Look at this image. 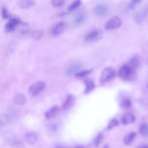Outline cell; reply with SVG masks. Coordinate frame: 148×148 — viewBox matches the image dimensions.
Returning <instances> with one entry per match:
<instances>
[{
  "instance_id": "obj_29",
  "label": "cell",
  "mask_w": 148,
  "mask_h": 148,
  "mask_svg": "<svg viewBox=\"0 0 148 148\" xmlns=\"http://www.w3.org/2000/svg\"><path fill=\"white\" fill-rule=\"evenodd\" d=\"M142 0H132L128 5V8L130 10H133L139 4Z\"/></svg>"
},
{
  "instance_id": "obj_25",
  "label": "cell",
  "mask_w": 148,
  "mask_h": 148,
  "mask_svg": "<svg viewBox=\"0 0 148 148\" xmlns=\"http://www.w3.org/2000/svg\"><path fill=\"white\" fill-rule=\"evenodd\" d=\"M81 3V0H75L69 5L67 8V10L69 11H73L78 7Z\"/></svg>"
},
{
  "instance_id": "obj_28",
  "label": "cell",
  "mask_w": 148,
  "mask_h": 148,
  "mask_svg": "<svg viewBox=\"0 0 148 148\" xmlns=\"http://www.w3.org/2000/svg\"><path fill=\"white\" fill-rule=\"evenodd\" d=\"M103 139V134L101 133H99L96 136L94 143L96 147L99 146L102 143Z\"/></svg>"
},
{
  "instance_id": "obj_13",
  "label": "cell",
  "mask_w": 148,
  "mask_h": 148,
  "mask_svg": "<svg viewBox=\"0 0 148 148\" xmlns=\"http://www.w3.org/2000/svg\"><path fill=\"white\" fill-rule=\"evenodd\" d=\"M75 100V97L73 95H68L62 106V109L65 110L70 108L74 103Z\"/></svg>"
},
{
  "instance_id": "obj_30",
  "label": "cell",
  "mask_w": 148,
  "mask_h": 148,
  "mask_svg": "<svg viewBox=\"0 0 148 148\" xmlns=\"http://www.w3.org/2000/svg\"><path fill=\"white\" fill-rule=\"evenodd\" d=\"M64 0H51L52 5L55 7H59L64 4Z\"/></svg>"
},
{
  "instance_id": "obj_12",
  "label": "cell",
  "mask_w": 148,
  "mask_h": 148,
  "mask_svg": "<svg viewBox=\"0 0 148 148\" xmlns=\"http://www.w3.org/2000/svg\"><path fill=\"white\" fill-rule=\"evenodd\" d=\"M137 135L135 132L128 133L124 136L123 141L124 143L126 145H129L132 143L135 140Z\"/></svg>"
},
{
  "instance_id": "obj_20",
  "label": "cell",
  "mask_w": 148,
  "mask_h": 148,
  "mask_svg": "<svg viewBox=\"0 0 148 148\" xmlns=\"http://www.w3.org/2000/svg\"><path fill=\"white\" fill-rule=\"evenodd\" d=\"M94 13L98 16H103L106 14L107 8L104 5H99L97 6L94 10Z\"/></svg>"
},
{
  "instance_id": "obj_6",
  "label": "cell",
  "mask_w": 148,
  "mask_h": 148,
  "mask_svg": "<svg viewBox=\"0 0 148 148\" xmlns=\"http://www.w3.org/2000/svg\"><path fill=\"white\" fill-rule=\"evenodd\" d=\"M22 23L18 18L12 17L7 22L5 25L4 29L5 32L11 33L15 29L16 27L20 23Z\"/></svg>"
},
{
  "instance_id": "obj_15",
  "label": "cell",
  "mask_w": 148,
  "mask_h": 148,
  "mask_svg": "<svg viewBox=\"0 0 148 148\" xmlns=\"http://www.w3.org/2000/svg\"><path fill=\"white\" fill-rule=\"evenodd\" d=\"M26 97L23 94L18 93L16 94L13 97L14 103L18 105H22L26 102Z\"/></svg>"
},
{
  "instance_id": "obj_1",
  "label": "cell",
  "mask_w": 148,
  "mask_h": 148,
  "mask_svg": "<svg viewBox=\"0 0 148 148\" xmlns=\"http://www.w3.org/2000/svg\"><path fill=\"white\" fill-rule=\"evenodd\" d=\"M136 71L132 69L128 65L125 64L120 69L119 75L121 78L124 81L132 82L136 78Z\"/></svg>"
},
{
  "instance_id": "obj_37",
  "label": "cell",
  "mask_w": 148,
  "mask_h": 148,
  "mask_svg": "<svg viewBox=\"0 0 148 148\" xmlns=\"http://www.w3.org/2000/svg\"><path fill=\"white\" fill-rule=\"evenodd\" d=\"M147 88H148V84L147 85Z\"/></svg>"
},
{
  "instance_id": "obj_14",
  "label": "cell",
  "mask_w": 148,
  "mask_h": 148,
  "mask_svg": "<svg viewBox=\"0 0 148 148\" xmlns=\"http://www.w3.org/2000/svg\"><path fill=\"white\" fill-rule=\"evenodd\" d=\"M85 88L84 92L88 94L92 91L95 87V85L93 81L90 78H87L84 80Z\"/></svg>"
},
{
  "instance_id": "obj_22",
  "label": "cell",
  "mask_w": 148,
  "mask_h": 148,
  "mask_svg": "<svg viewBox=\"0 0 148 148\" xmlns=\"http://www.w3.org/2000/svg\"><path fill=\"white\" fill-rule=\"evenodd\" d=\"M44 32L41 29H36L33 31L31 33L32 37L35 40H38L43 36Z\"/></svg>"
},
{
  "instance_id": "obj_24",
  "label": "cell",
  "mask_w": 148,
  "mask_h": 148,
  "mask_svg": "<svg viewBox=\"0 0 148 148\" xmlns=\"http://www.w3.org/2000/svg\"><path fill=\"white\" fill-rule=\"evenodd\" d=\"M138 130L140 133L143 136H148V124H142L139 126Z\"/></svg>"
},
{
  "instance_id": "obj_32",
  "label": "cell",
  "mask_w": 148,
  "mask_h": 148,
  "mask_svg": "<svg viewBox=\"0 0 148 148\" xmlns=\"http://www.w3.org/2000/svg\"><path fill=\"white\" fill-rule=\"evenodd\" d=\"M85 16L83 14H80L76 17L75 21L76 23L79 24L83 22L85 19Z\"/></svg>"
},
{
  "instance_id": "obj_33",
  "label": "cell",
  "mask_w": 148,
  "mask_h": 148,
  "mask_svg": "<svg viewBox=\"0 0 148 148\" xmlns=\"http://www.w3.org/2000/svg\"><path fill=\"white\" fill-rule=\"evenodd\" d=\"M49 127L50 130L53 132H56L58 129L57 126L54 123H52L50 124Z\"/></svg>"
},
{
  "instance_id": "obj_21",
  "label": "cell",
  "mask_w": 148,
  "mask_h": 148,
  "mask_svg": "<svg viewBox=\"0 0 148 148\" xmlns=\"http://www.w3.org/2000/svg\"><path fill=\"white\" fill-rule=\"evenodd\" d=\"M131 106V101L129 98L124 97L122 99L121 101L120 106L123 109H128L130 108Z\"/></svg>"
},
{
  "instance_id": "obj_19",
  "label": "cell",
  "mask_w": 148,
  "mask_h": 148,
  "mask_svg": "<svg viewBox=\"0 0 148 148\" xmlns=\"http://www.w3.org/2000/svg\"><path fill=\"white\" fill-rule=\"evenodd\" d=\"M82 66V65L80 63H75L71 64L67 69L66 71L67 74L71 75L73 73L75 74Z\"/></svg>"
},
{
  "instance_id": "obj_17",
  "label": "cell",
  "mask_w": 148,
  "mask_h": 148,
  "mask_svg": "<svg viewBox=\"0 0 148 148\" xmlns=\"http://www.w3.org/2000/svg\"><path fill=\"white\" fill-rule=\"evenodd\" d=\"M65 28V25L64 23L62 22H59L53 28L52 33L54 36L58 35L63 32Z\"/></svg>"
},
{
  "instance_id": "obj_36",
  "label": "cell",
  "mask_w": 148,
  "mask_h": 148,
  "mask_svg": "<svg viewBox=\"0 0 148 148\" xmlns=\"http://www.w3.org/2000/svg\"><path fill=\"white\" fill-rule=\"evenodd\" d=\"M76 147L81 148V147H82V145H78Z\"/></svg>"
},
{
  "instance_id": "obj_10",
  "label": "cell",
  "mask_w": 148,
  "mask_h": 148,
  "mask_svg": "<svg viewBox=\"0 0 148 148\" xmlns=\"http://www.w3.org/2000/svg\"><path fill=\"white\" fill-rule=\"evenodd\" d=\"M136 120L134 115L130 112L125 113L121 118L122 123L125 125H128L134 123Z\"/></svg>"
},
{
  "instance_id": "obj_8",
  "label": "cell",
  "mask_w": 148,
  "mask_h": 148,
  "mask_svg": "<svg viewBox=\"0 0 148 148\" xmlns=\"http://www.w3.org/2000/svg\"><path fill=\"white\" fill-rule=\"evenodd\" d=\"M103 33L101 30L92 31L86 34L84 40L86 42L94 41L100 39L102 36Z\"/></svg>"
},
{
  "instance_id": "obj_16",
  "label": "cell",
  "mask_w": 148,
  "mask_h": 148,
  "mask_svg": "<svg viewBox=\"0 0 148 148\" xmlns=\"http://www.w3.org/2000/svg\"><path fill=\"white\" fill-rule=\"evenodd\" d=\"M18 4L21 8L26 9L34 6L35 2L33 0H18Z\"/></svg>"
},
{
  "instance_id": "obj_27",
  "label": "cell",
  "mask_w": 148,
  "mask_h": 148,
  "mask_svg": "<svg viewBox=\"0 0 148 148\" xmlns=\"http://www.w3.org/2000/svg\"><path fill=\"white\" fill-rule=\"evenodd\" d=\"M10 117L7 114H3L1 115L0 119V125L2 126L7 124L10 121Z\"/></svg>"
},
{
  "instance_id": "obj_26",
  "label": "cell",
  "mask_w": 148,
  "mask_h": 148,
  "mask_svg": "<svg viewBox=\"0 0 148 148\" xmlns=\"http://www.w3.org/2000/svg\"><path fill=\"white\" fill-rule=\"evenodd\" d=\"M119 124V123L117 119H112L108 124L105 130H110L118 126Z\"/></svg>"
},
{
  "instance_id": "obj_7",
  "label": "cell",
  "mask_w": 148,
  "mask_h": 148,
  "mask_svg": "<svg viewBox=\"0 0 148 148\" xmlns=\"http://www.w3.org/2000/svg\"><path fill=\"white\" fill-rule=\"evenodd\" d=\"M148 14V6H145L138 12L135 14L134 19L136 23H141Z\"/></svg>"
},
{
  "instance_id": "obj_18",
  "label": "cell",
  "mask_w": 148,
  "mask_h": 148,
  "mask_svg": "<svg viewBox=\"0 0 148 148\" xmlns=\"http://www.w3.org/2000/svg\"><path fill=\"white\" fill-rule=\"evenodd\" d=\"M140 64V59L137 55L133 56L131 58L128 65L133 70L136 71Z\"/></svg>"
},
{
  "instance_id": "obj_9",
  "label": "cell",
  "mask_w": 148,
  "mask_h": 148,
  "mask_svg": "<svg viewBox=\"0 0 148 148\" xmlns=\"http://www.w3.org/2000/svg\"><path fill=\"white\" fill-rule=\"evenodd\" d=\"M24 138L27 143L30 145H33L36 142L38 136L36 133L32 131L26 132L24 134Z\"/></svg>"
},
{
  "instance_id": "obj_5",
  "label": "cell",
  "mask_w": 148,
  "mask_h": 148,
  "mask_svg": "<svg viewBox=\"0 0 148 148\" xmlns=\"http://www.w3.org/2000/svg\"><path fill=\"white\" fill-rule=\"evenodd\" d=\"M121 24V19L118 16H114L106 23L105 25V28L108 31L114 30L119 28Z\"/></svg>"
},
{
  "instance_id": "obj_3",
  "label": "cell",
  "mask_w": 148,
  "mask_h": 148,
  "mask_svg": "<svg viewBox=\"0 0 148 148\" xmlns=\"http://www.w3.org/2000/svg\"><path fill=\"white\" fill-rule=\"evenodd\" d=\"M116 75L115 70L110 67H106L102 71L99 77L101 84H104L113 79Z\"/></svg>"
},
{
  "instance_id": "obj_4",
  "label": "cell",
  "mask_w": 148,
  "mask_h": 148,
  "mask_svg": "<svg viewBox=\"0 0 148 148\" xmlns=\"http://www.w3.org/2000/svg\"><path fill=\"white\" fill-rule=\"evenodd\" d=\"M45 86V83L42 81H39L35 82L29 87L28 93L32 96H37L44 90Z\"/></svg>"
},
{
  "instance_id": "obj_31",
  "label": "cell",
  "mask_w": 148,
  "mask_h": 148,
  "mask_svg": "<svg viewBox=\"0 0 148 148\" xmlns=\"http://www.w3.org/2000/svg\"><path fill=\"white\" fill-rule=\"evenodd\" d=\"M1 16L3 18L6 19L10 18V14L7 9L5 7L3 8L1 10Z\"/></svg>"
},
{
  "instance_id": "obj_11",
  "label": "cell",
  "mask_w": 148,
  "mask_h": 148,
  "mask_svg": "<svg viewBox=\"0 0 148 148\" xmlns=\"http://www.w3.org/2000/svg\"><path fill=\"white\" fill-rule=\"evenodd\" d=\"M59 108L57 105L51 107L45 113V118L47 119H51L54 118L59 112Z\"/></svg>"
},
{
  "instance_id": "obj_34",
  "label": "cell",
  "mask_w": 148,
  "mask_h": 148,
  "mask_svg": "<svg viewBox=\"0 0 148 148\" xmlns=\"http://www.w3.org/2000/svg\"><path fill=\"white\" fill-rule=\"evenodd\" d=\"M67 14V13L65 12H61L58 14V16L60 17H62L65 16Z\"/></svg>"
},
{
  "instance_id": "obj_2",
  "label": "cell",
  "mask_w": 148,
  "mask_h": 148,
  "mask_svg": "<svg viewBox=\"0 0 148 148\" xmlns=\"http://www.w3.org/2000/svg\"><path fill=\"white\" fill-rule=\"evenodd\" d=\"M4 137L6 143L10 146L19 147L23 145V142L21 138L16 134L12 132H5Z\"/></svg>"
},
{
  "instance_id": "obj_23",
  "label": "cell",
  "mask_w": 148,
  "mask_h": 148,
  "mask_svg": "<svg viewBox=\"0 0 148 148\" xmlns=\"http://www.w3.org/2000/svg\"><path fill=\"white\" fill-rule=\"evenodd\" d=\"M93 70L92 69L82 70L76 73L75 74V75L77 77L83 78L90 74L93 71Z\"/></svg>"
},
{
  "instance_id": "obj_35",
  "label": "cell",
  "mask_w": 148,
  "mask_h": 148,
  "mask_svg": "<svg viewBox=\"0 0 148 148\" xmlns=\"http://www.w3.org/2000/svg\"><path fill=\"white\" fill-rule=\"evenodd\" d=\"M138 148H148V145L143 144L140 145L138 147Z\"/></svg>"
}]
</instances>
